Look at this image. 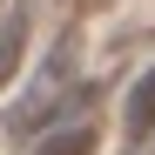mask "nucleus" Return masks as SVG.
Returning a JSON list of instances; mask_svg holds the SVG:
<instances>
[{
	"label": "nucleus",
	"mask_w": 155,
	"mask_h": 155,
	"mask_svg": "<svg viewBox=\"0 0 155 155\" xmlns=\"http://www.w3.org/2000/svg\"><path fill=\"white\" fill-rule=\"evenodd\" d=\"M20 54H27V7H7L0 14V88L20 74Z\"/></svg>",
	"instance_id": "nucleus-1"
},
{
	"label": "nucleus",
	"mask_w": 155,
	"mask_h": 155,
	"mask_svg": "<svg viewBox=\"0 0 155 155\" xmlns=\"http://www.w3.org/2000/svg\"><path fill=\"white\" fill-rule=\"evenodd\" d=\"M155 128V68L135 81V94H128V135H148Z\"/></svg>",
	"instance_id": "nucleus-2"
},
{
	"label": "nucleus",
	"mask_w": 155,
	"mask_h": 155,
	"mask_svg": "<svg viewBox=\"0 0 155 155\" xmlns=\"http://www.w3.org/2000/svg\"><path fill=\"white\" fill-rule=\"evenodd\" d=\"M34 155H94V121H74V128H61V135H47Z\"/></svg>",
	"instance_id": "nucleus-3"
}]
</instances>
